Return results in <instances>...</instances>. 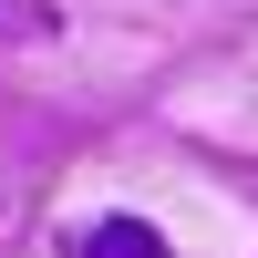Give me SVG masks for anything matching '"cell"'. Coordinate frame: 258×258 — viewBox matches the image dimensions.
I'll return each mask as SVG.
<instances>
[{"instance_id": "1", "label": "cell", "mask_w": 258, "mask_h": 258, "mask_svg": "<svg viewBox=\"0 0 258 258\" xmlns=\"http://www.w3.org/2000/svg\"><path fill=\"white\" fill-rule=\"evenodd\" d=\"M62 258H176V248H165L155 217H93V227L62 238Z\"/></svg>"}]
</instances>
